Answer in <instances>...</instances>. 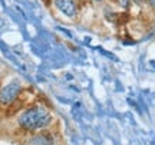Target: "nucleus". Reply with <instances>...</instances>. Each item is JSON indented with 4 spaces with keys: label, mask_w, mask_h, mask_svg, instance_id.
Masks as SVG:
<instances>
[{
    "label": "nucleus",
    "mask_w": 155,
    "mask_h": 145,
    "mask_svg": "<svg viewBox=\"0 0 155 145\" xmlns=\"http://www.w3.org/2000/svg\"><path fill=\"white\" fill-rule=\"evenodd\" d=\"M50 119H52L50 114L45 108H32L29 111L23 112L19 122L25 129L35 131V129H40L49 125Z\"/></svg>",
    "instance_id": "obj_1"
},
{
    "label": "nucleus",
    "mask_w": 155,
    "mask_h": 145,
    "mask_svg": "<svg viewBox=\"0 0 155 145\" xmlns=\"http://www.w3.org/2000/svg\"><path fill=\"white\" fill-rule=\"evenodd\" d=\"M19 92H20V84L17 81H13L0 91V102L2 104H10L15 101Z\"/></svg>",
    "instance_id": "obj_2"
},
{
    "label": "nucleus",
    "mask_w": 155,
    "mask_h": 145,
    "mask_svg": "<svg viewBox=\"0 0 155 145\" xmlns=\"http://www.w3.org/2000/svg\"><path fill=\"white\" fill-rule=\"evenodd\" d=\"M56 7L69 17H73L76 15V5L73 0H56L55 2Z\"/></svg>",
    "instance_id": "obj_3"
},
{
    "label": "nucleus",
    "mask_w": 155,
    "mask_h": 145,
    "mask_svg": "<svg viewBox=\"0 0 155 145\" xmlns=\"http://www.w3.org/2000/svg\"><path fill=\"white\" fill-rule=\"evenodd\" d=\"M148 3H150L152 7H155V0H148Z\"/></svg>",
    "instance_id": "obj_4"
},
{
    "label": "nucleus",
    "mask_w": 155,
    "mask_h": 145,
    "mask_svg": "<svg viewBox=\"0 0 155 145\" xmlns=\"http://www.w3.org/2000/svg\"><path fill=\"white\" fill-rule=\"evenodd\" d=\"M95 2H101V0H95Z\"/></svg>",
    "instance_id": "obj_5"
},
{
    "label": "nucleus",
    "mask_w": 155,
    "mask_h": 145,
    "mask_svg": "<svg viewBox=\"0 0 155 145\" xmlns=\"http://www.w3.org/2000/svg\"><path fill=\"white\" fill-rule=\"evenodd\" d=\"M137 2H139V0H137Z\"/></svg>",
    "instance_id": "obj_6"
}]
</instances>
